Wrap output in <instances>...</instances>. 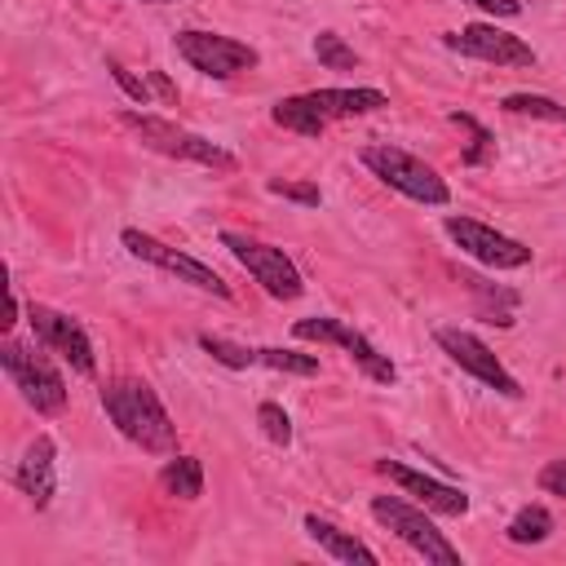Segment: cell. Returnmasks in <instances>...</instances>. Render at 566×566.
Listing matches in <instances>:
<instances>
[{"mask_svg":"<svg viewBox=\"0 0 566 566\" xmlns=\"http://www.w3.org/2000/svg\"><path fill=\"white\" fill-rule=\"evenodd\" d=\"M102 411L119 429V438H128L146 455H177V424L146 380H137V376L106 380L102 385Z\"/></svg>","mask_w":566,"mask_h":566,"instance_id":"obj_1","label":"cell"},{"mask_svg":"<svg viewBox=\"0 0 566 566\" xmlns=\"http://www.w3.org/2000/svg\"><path fill=\"white\" fill-rule=\"evenodd\" d=\"M385 106H389V93H380V88H310V93L279 97L270 106V119L296 137H323L327 124L354 119V115H376Z\"/></svg>","mask_w":566,"mask_h":566,"instance_id":"obj_2","label":"cell"},{"mask_svg":"<svg viewBox=\"0 0 566 566\" xmlns=\"http://www.w3.org/2000/svg\"><path fill=\"white\" fill-rule=\"evenodd\" d=\"M358 159H363V168H367L371 177H380L389 190H398V195L411 199V203H429V208H447V203H451L447 177H442L433 164H424L420 155L402 150V146L376 142V146H363Z\"/></svg>","mask_w":566,"mask_h":566,"instance_id":"obj_3","label":"cell"},{"mask_svg":"<svg viewBox=\"0 0 566 566\" xmlns=\"http://www.w3.org/2000/svg\"><path fill=\"white\" fill-rule=\"evenodd\" d=\"M119 124L133 128L142 137V146H150L155 155H168V159H181V164H199V168H212V172H234L239 168V159L226 146L208 142V137H199V133H190V128H181V124H172L164 115L119 111Z\"/></svg>","mask_w":566,"mask_h":566,"instance_id":"obj_4","label":"cell"},{"mask_svg":"<svg viewBox=\"0 0 566 566\" xmlns=\"http://www.w3.org/2000/svg\"><path fill=\"white\" fill-rule=\"evenodd\" d=\"M0 367L35 416H57L66 407V376L53 367V358L40 340L35 345L4 340L0 345Z\"/></svg>","mask_w":566,"mask_h":566,"instance_id":"obj_5","label":"cell"},{"mask_svg":"<svg viewBox=\"0 0 566 566\" xmlns=\"http://www.w3.org/2000/svg\"><path fill=\"white\" fill-rule=\"evenodd\" d=\"M371 517H376L394 539H402L411 553H420V557L433 562V566H460V562H464L460 548L433 526L429 509H420V504H411V500H402V495H371Z\"/></svg>","mask_w":566,"mask_h":566,"instance_id":"obj_6","label":"cell"},{"mask_svg":"<svg viewBox=\"0 0 566 566\" xmlns=\"http://www.w3.org/2000/svg\"><path fill=\"white\" fill-rule=\"evenodd\" d=\"M172 49L190 71H199L208 80H234V75L261 66V53L248 40H234V35H221V31L186 27V31L172 35Z\"/></svg>","mask_w":566,"mask_h":566,"instance_id":"obj_7","label":"cell"},{"mask_svg":"<svg viewBox=\"0 0 566 566\" xmlns=\"http://www.w3.org/2000/svg\"><path fill=\"white\" fill-rule=\"evenodd\" d=\"M221 248L261 283L265 296H274V301H296V296L305 292V279H301L296 261H292L283 248H274V243H265V239H252V234H239V230H221Z\"/></svg>","mask_w":566,"mask_h":566,"instance_id":"obj_8","label":"cell"},{"mask_svg":"<svg viewBox=\"0 0 566 566\" xmlns=\"http://www.w3.org/2000/svg\"><path fill=\"white\" fill-rule=\"evenodd\" d=\"M292 336H296V340H318V345H340V349L349 354V363H354L367 380H376V385H394V380H398L394 358L380 354L358 327H349V323L336 318V314H310V318H296V323H292Z\"/></svg>","mask_w":566,"mask_h":566,"instance_id":"obj_9","label":"cell"},{"mask_svg":"<svg viewBox=\"0 0 566 566\" xmlns=\"http://www.w3.org/2000/svg\"><path fill=\"white\" fill-rule=\"evenodd\" d=\"M119 243L128 248V256H137V261H146V265H155V270H164V274H172V279H181V283H190L199 292H212L217 301H230V283L212 265H203L199 256H190V252H181V248H172V243L137 230V226H124L119 230Z\"/></svg>","mask_w":566,"mask_h":566,"instance_id":"obj_10","label":"cell"},{"mask_svg":"<svg viewBox=\"0 0 566 566\" xmlns=\"http://www.w3.org/2000/svg\"><path fill=\"white\" fill-rule=\"evenodd\" d=\"M27 323H31L35 340H40L49 354H57L75 376H97L93 340H88V332H84V323H80L75 314H62V310H53V305L31 301V305H27Z\"/></svg>","mask_w":566,"mask_h":566,"instance_id":"obj_11","label":"cell"},{"mask_svg":"<svg viewBox=\"0 0 566 566\" xmlns=\"http://www.w3.org/2000/svg\"><path fill=\"white\" fill-rule=\"evenodd\" d=\"M442 230H447V239L464 252V256H473V261H482L486 270H522V265H531V248L522 243V239H513V234H500L495 226H486V221H478V217H442Z\"/></svg>","mask_w":566,"mask_h":566,"instance_id":"obj_12","label":"cell"},{"mask_svg":"<svg viewBox=\"0 0 566 566\" xmlns=\"http://www.w3.org/2000/svg\"><path fill=\"white\" fill-rule=\"evenodd\" d=\"M433 340H438V349H442L460 371H469L473 380H482V385L495 389L500 398H522L517 376H513V371L491 354V345L478 340L473 332H464V327H438Z\"/></svg>","mask_w":566,"mask_h":566,"instance_id":"obj_13","label":"cell"},{"mask_svg":"<svg viewBox=\"0 0 566 566\" xmlns=\"http://www.w3.org/2000/svg\"><path fill=\"white\" fill-rule=\"evenodd\" d=\"M442 44L451 53H460V57L491 62V66H535V49L522 35H513V31L495 27V22H469L460 31H447Z\"/></svg>","mask_w":566,"mask_h":566,"instance_id":"obj_14","label":"cell"},{"mask_svg":"<svg viewBox=\"0 0 566 566\" xmlns=\"http://www.w3.org/2000/svg\"><path fill=\"white\" fill-rule=\"evenodd\" d=\"M371 469H376L380 478H389L402 495H411L420 509L438 513V517H464V513H469V495H464L460 486L442 482V478H429V473H420V469H411V464H402V460H389V455H380Z\"/></svg>","mask_w":566,"mask_h":566,"instance_id":"obj_15","label":"cell"},{"mask_svg":"<svg viewBox=\"0 0 566 566\" xmlns=\"http://www.w3.org/2000/svg\"><path fill=\"white\" fill-rule=\"evenodd\" d=\"M13 482H18V491H22L35 509H49V504H53V491H57V442H53L49 433H40V438L22 451V460H18V469H13Z\"/></svg>","mask_w":566,"mask_h":566,"instance_id":"obj_16","label":"cell"},{"mask_svg":"<svg viewBox=\"0 0 566 566\" xmlns=\"http://www.w3.org/2000/svg\"><path fill=\"white\" fill-rule=\"evenodd\" d=\"M305 535L327 553V557H336V562H358V566H376L380 557L363 544V539H354L349 531H340L336 522H327V517H318V513H305Z\"/></svg>","mask_w":566,"mask_h":566,"instance_id":"obj_17","label":"cell"},{"mask_svg":"<svg viewBox=\"0 0 566 566\" xmlns=\"http://www.w3.org/2000/svg\"><path fill=\"white\" fill-rule=\"evenodd\" d=\"M159 491L172 495V500H199L203 495V464L195 455H172L164 469H159Z\"/></svg>","mask_w":566,"mask_h":566,"instance_id":"obj_18","label":"cell"},{"mask_svg":"<svg viewBox=\"0 0 566 566\" xmlns=\"http://www.w3.org/2000/svg\"><path fill=\"white\" fill-rule=\"evenodd\" d=\"M504 535H509V544H544V539L553 535V513H548L544 504H522V509L509 517Z\"/></svg>","mask_w":566,"mask_h":566,"instance_id":"obj_19","label":"cell"},{"mask_svg":"<svg viewBox=\"0 0 566 566\" xmlns=\"http://www.w3.org/2000/svg\"><path fill=\"white\" fill-rule=\"evenodd\" d=\"M256 367L287 371V376H318V354L283 349V345H256Z\"/></svg>","mask_w":566,"mask_h":566,"instance_id":"obj_20","label":"cell"},{"mask_svg":"<svg viewBox=\"0 0 566 566\" xmlns=\"http://www.w3.org/2000/svg\"><path fill=\"white\" fill-rule=\"evenodd\" d=\"M500 111L526 115V119H544V124H566V106L544 97V93H509V97H500Z\"/></svg>","mask_w":566,"mask_h":566,"instance_id":"obj_21","label":"cell"},{"mask_svg":"<svg viewBox=\"0 0 566 566\" xmlns=\"http://www.w3.org/2000/svg\"><path fill=\"white\" fill-rule=\"evenodd\" d=\"M447 119H451V124H460V128L473 137V142H469V150L460 155L469 168H482V164H491V159H495V137H491V128H482V124H478L473 115H464V111H451Z\"/></svg>","mask_w":566,"mask_h":566,"instance_id":"obj_22","label":"cell"},{"mask_svg":"<svg viewBox=\"0 0 566 566\" xmlns=\"http://www.w3.org/2000/svg\"><path fill=\"white\" fill-rule=\"evenodd\" d=\"M314 57H318L327 71H354V66H358V53H354L336 31H318V35H314Z\"/></svg>","mask_w":566,"mask_h":566,"instance_id":"obj_23","label":"cell"},{"mask_svg":"<svg viewBox=\"0 0 566 566\" xmlns=\"http://www.w3.org/2000/svg\"><path fill=\"white\" fill-rule=\"evenodd\" d=\"M256 424H261V433H265L274 447H287V442H292V420H287V411H283L279 402L265 398V402L256 407Z\"/></svg>","mask_w":566,"mask_h":566,"instance_id":"obj_24","label":"cell"},{"mask_svg":"<svg viewBox=\"0 0 566 566\" xmlns=\"http://www.w3.org/2000/svg\"><path fill=\"white\" fill-rule=\"evenodd\" d=\"M265 190L279 195V199H292V203H301V208H318V203H323V190H318L314 181H283V177H270Z\"/></svg>","mask_w":566,"mask_h":566,"instance_id":"obj_25","label":"cell"},{"mask_svg":"<svg viewBox=\"0 0 566 566\" xmlns=\"http://www.w3.org/2000/svg\"><path fill=\"white\" fill-rule=\"evenodd\" d=\"M106 71H111V80H115V84H119V88H124V93H128L137 106H150V93H155V88H150V80L133 75V71H128L119 57H106Z\"/></svg>","mask_w":566,"mask_h":566,"instance_id":"obj_26","label":"cell"},{"mask_svg":"<svg viewBox=\"0 0 566 566\" xmlns=\"http://www.w3.org/2000/svg\"><path fill=\"white\" fill-rule=\"evenodd\" d=\"M535 486L544 495H562L566 500V460H548L539 473H535Z\"/></svg>","mask_w":566,"mask_h":566,"instance_id":"obj_27","label":"cell"},{"mask_svg":"<svg viewBox=\"0 0 566 566\" xmlns=\"http://www.w3.org/2000/svg\"><path fill=\"white\" fill-rule=\"evenodd\" d=\"M464 4H473V9H482L491 18H517L522 13V0H464Z\"/></svg>","mask_w":566,"mask_h":566,"instance_id":"obj_28","label":"cell"},{"mask_svg":"<svg viewBox=\"0 0 566 566\" xmlns=\"http://www.w3.org/2000/svg\"><path fill=\"white\" fill-rule=\"evenodd\" d=\"M146 80H150V88H155V97H159V102H168V106L177 102V88H172V80H168L164 71H150Z\"/></svg>","mask_w":566,"mask_h":566,"instance_id":"obj_29","label":"cell"},{"mask_svg":"<svg viewBox=\"0 0 566 566\" xmlns=\"http://www.w3.org/2000/svg\"><path fill=\"white\" fill-rule=\"evenodd\" d=\"M142 4H177V0H142Z\"/></svg>","mask_w":566,"mask_h":566,"instance_id":"obj_30","label":"cell"}]
</instances>
